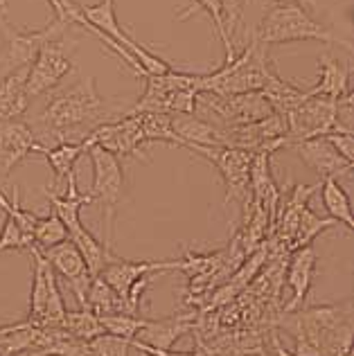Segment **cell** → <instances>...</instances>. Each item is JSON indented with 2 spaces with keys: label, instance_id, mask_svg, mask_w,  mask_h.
Wrapping results in <instances>:
<instances>
[{
  "label": "cell",
  "instance_id": "cell-35",
  "mask_svg": "<svg viewBox=\"0 0 354 356\" xmlns=\"http://www.w3.org/2000/svg\"><path fill=\"white\" fill-rule=\"evenodd\" d=\"M30 246V241L25 239L23 230L18 228V223L7 217L5 214V221H3V228H0V252H7V250H25Z\"/></svg>",
  "mask_w": 354,
  "mask_h": 356
},
{
  "label": "cell",
  "instance_id": "cell-24",
  "mask_svg": "<svg viewBox=\"0 0 354 356\" xmlns=\"http://www.w3.org/2000/svg\"><path fill=\"white\" fill-rule=\"evenodd\" d=\"M68 239L81 252V257H83V261H86V268H88L90 277H97L102 273V268L106 266V261H108L111 252H113V250H111L106 243H102L86 226H83V223H79L77 228H72L68 232Z\"/></svg>",
  "mask_w": 354,
  "mask_h": 356
},
{
  "label": "cell",
  "instance_id": "cell-13",
  "mask_svg": "<svg viewBox=\"0 0 354 356\" xmlns=\"http://www.w3.org/2000/svg\"><path fill=\"white\" fill-rule=\"evenodd\" d=\"M41 252H43V257L50 261L54 273L61 275L68 282L70 291L74 293V298H77V302L86 309V291H88V284L92 277L88 273L86 261H83L77 246H74L70 239H66L61 243H54L50 248H43Z\"/></svg>",
  "mask_w": 354,
  "mask_h": 356
},
{
  "label": "cell",
  "instance_id": "cell-27",
  "mask_svg": "<svg viewBox=\"0 0 354 356\" xmlns=\"http://www.w3.org/2000/svg\"><path fill=\"white\" fill-rule=\"evenodd\" d=\"M192 3L194 5H190L188 9H185V12H181L179 18H181V21H183V18H190V16L197 14L199 9H201V12H206L208 18H210V23H212V27H214V32H217L219 41L223 45V50H226V61H230L237 54V50H235V43L230 41V36L226 32V18H223L221 3H219V0H192Z\"/></svg>",
  "mask_w": 354,
  "mask_h": 356
},
{
  "label": "cell",
  "instance_id": "cell-23",
  "mask_svg": "<svg viewBox=\"0 0 354 356\" xmlns=\"http://www.w3.org/2000/svg\"><path fill=\"white\" fill-rule=\"evenodd\" d=\"M92 145L90 136H86L83 140H77V143H59L57 147H45V145H39L36 147V154H41L48 165L52 167L54 172V185L63 183V178H66L70 172H74V165L77 161L88 152V147Z\"/></svg>",
  "mask_w": 354,
  "mask_h": 356
},
{
  "label": "cell",
  "instance_id": "cell-30",
  "mask_svg": "<svg viewBox=\"0 0 354 356\" xmlns=\"http://www.w3.org/2000/svg\"><path fill=\"white\" fill-rule=\"evenodd\" d=\"M337 226V221L334 219H321L319 214H314L309 208H305L300 212V219H298V226H296V232L291 241H289V248L296 250V248H303V246H309V243L321 235V232H325L328 228Z\"/></svg>",
  "mask_w": 354,
  "mask_h": 356
},
{
  "label": "cell",
  "instance_id": "cell-37",
  "mask_svg": "<svg viewBox=\"0 0 354 356\" xmlns=\"http://www.w3.org/2000/svg\"><path fill=\"white\" fill-rule=\"evenodd\" d=\"M334 145V149L346 158L348 163L354 165V134H343V131H330L328 136H325Z\"/></svg>",
  "mask_w": 354,
  "mask_h": 356
},
{
  "label": "cell",
  "instance_id": "cell-33",
  "mask_svg": "<svg viewBox=\"0 0 354 356\" xmlns=\"http://www.w3.org/2000/svg\"><path fill=\"white\" fill-rule=\"evenodd\" d=\"M99 323H102V327H104V332L122 336V339L131 341L147 325V318H140L136 314H127V312H113V314H102Z\"/></svg>",
  "mask_w": 354,
  "mask_h": 356
},
{
  "label": "cell",
  "instance_id": "cell-28",
  "mask_svg": "<svg viewBox=\"0 0 354 356\" xmlns=\"http://www.w3.org/2000/svg\"><path fill=\"white\" fill-rule=\"evenodd\" d=\"M86 309L95 312L97 316H102V314H113V312H127L124 300L120 298L99 275L92 277L90 284H88V291H86Z\"/></svg>",
  "mask_w": 354,
  "mask_h": 356
},
{
  "label": "cell",
  "instance_id": "cell-6",
  "mask_svg": "<svg viewBox=\"0 0 354 356\" xmlns=\"http://www.w3.org/2000/svg\"><path fill=\"white\" fill-rule=\"evenodd\" d=\"M90 163H92V185H90V196L92 203H102L104 208V219H106V246L111 248V237H113V219H115V208L120 205L124 196V170L122 163L115 154L106 152L104 147L92 143L88 147Z\"/></svg>",
  "mask_w": 354,
  "mask_h": 356
},
{
  "label": "cell",
  "instance_id": "cell-9",
  "mask_svg": "<svg viewBox=\"0 0 354 356\" xmlns=\"http://www.w3.org/2000/svg\"><path fill=\"white\" fill-rule=\"evenodd\" d=\"M79 12L92 27H95V30L104 32L106 36H111V39L118 41L120 45H124V48L134 54V57L138 59V63H140L149 74H165V72L172 70L170 61L156 57L154 52L143 48L140 43H136L131 36L118 25L115 0H99L97 5H79Z\"/></svg>",
  "mask_w": 354,
  "mask_h": 356
},
{
  "label": "cell",
  "instance_id": "cell-12",
  "mask_svg": "<svg viewBox=\"0 0 354 356\" xmlns=\"http://www.w3.org/2000/svg\"><path fill=\"white\" fill-rule=\"evenodd\" d=\"M88 136L92 143L104 147L106 152L115 154L118 158L138 156L147 161V154L143 152L147 140L143 136L140 115L138 113H127L118 122H102V124H97Z\"/></svg>",
  "mask_w": 354,
  "mask_h": 356
},
{
  "label": "cell",
  "instance_id": "cell-5",
  "mask_svg": "<svg viewBox=\"0 0 354 356\" xmlns=\"http://www.w3.org/2000/svg\"><path fill=\"white\" fill-rule=\"evenodd\" d=\"M32 257V289H30V318L39 327H61L66 316V305L57 284V273L52 270L50 261L43 252L30 243L25 248Z\"/></svg>",
  "mask_w": 354,
  "mask_h": 356
},
{
  "label": "cell",
  "instance_id": "cell-32",
  "mask_svg": "<svg viewBox=\"0 0 354 356\" xmlns=\"http://www.w3.org/2000/svg\"><path fill=\"white\" fill-rule=\"evenodd\" d=\"M66 239H68V230L52 210L45 214V217H36L34 230H32V241L36 248H41V250L50 248L54 243H61Z\"/></svg>",
  "mask_w": 354,
  "mask_h": 356
},
{
  "label": "cell",
  "instance_id": "cell-36",
  "mask_svg": "<svg viewBox=\"0 0 354 356\" xmlns=\"http://www.w3.org/2000/svg\"><path fill=\"white\" fill-rule=\"evenodd\" d=\"M223 9V18H226V32L230 36V41L235 43V32L244 16V0H219Z\"/></svg>",
  "mask_w": 354,
  "mask_h": 356
},
{
  "label": "cell",
  "instance_id": "cell-7",
  "mask_svg": "<svg viewBox=\"0 0 354 356\" xmlns=\"http://www.w3.org/2000/svg\"><path fill=\"white\" fill-rule=\"evenodd\" d=\"M70 23L61 21V18L54 16V21L48 23L41 30H32V32H23L16 30L14 25L5 23L0 27L3 32V50H0V68L3 72L23 68V65H30L36 57V52L41 50V45L50 39H59L68 32Z\"/></svg>",
  "mask_w": 354,
  "mask_h": 356
},
{
  "label": "cell",
  "instance_id": "cell-11",
  "mask_svg": "<svg viewBox=\"0 0 354 356\" xmlns=\"http://www.w3.org/2000/svg\"><path fill=\"white\" fill-rule=\"evenodd\" d=\"M190 152L199 154L217 167V172L223 178L226 185V205L232 201L246 203V192H248V172H250V161H253V152L239 147H201L192 145Z\"/></svg>",
  "mask_w": 354,
  "mask_h": 356
},
{
  "label": "cell",
  "instance_id": "cell-31",
  "mask_svg": "<svg viewBox=\"0 0 354 356\" xmlns=\"http://www.w3.org/2000/svg\"><path fill=\"white\" fill-rule=\"evenodd\" d=\"M140 115L143 136L149 143H167V145H179L185 147V143L174 134L172 122L167 113H138Z\"/></svg>",
  "mask_w": 354,
  "mask_h": 356
},
{
  "label": "cell",
  "instance_id": "cell-39",
  "mask_svg": "<svg viewBox=\"0 0 354 356\" xmlns=\"http://www.w3.org/2000/svg\"><path fill=\"white\" fill-rule=\"evenodd\" d=\"M192 356H208V352L203 350V345H201V341H197V348L192 350Z\"/></svg>",
  "mask_w": 354,
  "mask_h": 356
},
{
  "label": "cell",
  "instance_id": "cell-42",
  "mask_svg": "<svg viewBox=\"0 0 354 356\" xmlns=\"http://www.w3.org/2000/svg\"><path fill=\"white\" fill-rule=\"evenodd\" d=\"M244 5H246V0H244Z\"/></svg>",
  "mask_w": 354,
  "mask_h": 356
},
{
  "label": "cell",
  "instance_id": "cell-14",
  "mask_svg": "<svg viewBox=\"0 0 354 356\" xmlns=\"http://www.w3.org/2000/svg\"><path fill=\"white\" fill-rule=\"evenodd\" d=\"M41 143L34 129L21 120H0V183H5L12 172L27 156L36 152Z\"/></svg>",
  "mask_w": 354,
  "mask_h": 356
},
{
  "label": "cell",
  "instance_id": "cell-34",
  "mask_svg": "<svg viewBox=\"0 0 354 356\" xmlns=\"http://www.w3.org/2000/svg\"><path fill=\"white\" fill-rule=\"evenodd\" d=\"M88 348L92 356H129V352H131V341L104 332L95 336L92 341H88Z\"/></svg>",
  "mask_w": 354,
  "mask_h": 356
},
{
  "label": "cell",
  "instance_id": "cell-21",
  "mask_svg": "<svg viewBox=\"0 0 354 356\" xmlns=\"http://www.w3.org/2000/svg\"><path fill=\"white\" fill-rule=\"evenodd\" d=\"M66 183H68L66 194L59 196V194H54L52 190H43V194L48 196L52 212L63 221V226H66V230L70 232L72 228H77L81 223V210L92 203V196L90 194H81L77 190V178H74V172H70L66 176Z\"/></svg>",
  "mask_w": 354,
  "mask_h": 356
},
{
  "label": "cell",
  "instance_id": "cell-10",
  "mask_svg": "<svg viewBox=\"0 0 354 356\" xmlns=\"http://www.w3.org/2000/svg\"><path fill=\"white\" fill-rule=\"evenodd\" d=\"M284 118L289 147H293L296 143L307 138L328 136L330 131H334V122H337V99L307 95Z\"/></svg>",
  "mask_w": 354,
  "mask_h": 356
},
{
  "label": "cell",
  "instance_id": "cell-16",
  "mask_svg": "<svg viewBox=\"0 0 354 356\" xmlns=\"http://www.w3.org/2000/svg\"><path fill=\"white\" fill-rule=\"evenodd\" d=\"M293 149H296V154L300 156V161L309 167L312 172H316L323 178L325 176L341 178V176L352 174V163H348L325 136L300 140V143L293 145Z\"/></svg>",
  "mask_w": 354,
  "mask_h": 356
},
{
  "label": "cell",
  "instance_id": "cell-29",
  "mask_svg": "<svg viewBox=\"0 0 354 356\" xmlns=\"http://www.w3.org/2000/svg\"><path fill=\"white\" fill-rule=\"evenodd\" d=\"M61 327L66 330L70 336L79 341H92L95 336L104 334V327L99 323V316L90 309H81V312H66L61 321Z\"/></svg>",
  "mask_w": 354,
  "mask_h": 356
},
{
  "label": "cell",
  "instance_id": "cell-40",
  "mask_svg": "<svg viewBox=\"0 0 354 356\" xmlns=\"http://www.w3.org/2000/svg\"><path fill=\"white\" fill-rule=\"evenodd\" d=\"M273 3H296V5H303L305 0H273Z\"/></svg>",
  "mask_w": 354,
  "mask_h": 356
},
{
  "label": "cell",
  "instance_id": "cell-18",
  "mask_svg": "<svg viewBox=\"0 0 354 356\" xmlns=\"http://www.w3.org/2000/svg\"><path fill=\"white\" fill-rule=\"evenodd\" d=\"M170 122L174 134L179 136L185 147L201 145V147H226L223 129L214 122H208L199 113H170Z\"/></svg>",
  "mask_w": 354,
  "mask_h": 356
},
{
  "label": "cell",
  "instance_id": "cell-1",
  "mask_svg": "<svg viewBox=\"0 0 354 356\" xmlns=\"http://www.w3.org/2000/svg\"><path fill=\"white\" fill-rule=\"evenodd\" d=\"M108 111L102 95L97 92L95 77L79 79L74 86L52 95L48 106L36 120L39 134L34 131L36 140L45 145L48 140L54 143H70V136H79L83 140L92 129L106 122Z\"/></svg>",
  "mask_w": 354,
  "mask_h": 356
},
{
  "label": "cell",
  "instance_id": "cell-41",
  "mask_svg": "<svg viewBox=\"0 0 354 356\" xmlns=\"http://www.w3.org/2000/svg\"><path fill=\"white\" fill-rule=\"evenodd\" d=\"M0 356H9L7 352H3V350H0Z\"/></svg>",
  "mask_w": 354,
  "mask_h": 356
},
{
  "label": "cell",
  "instance_id": "cell-8",
  "mask_svg": "<svg viewBox=\"0 0 354 356\" xmlns=\"http://www.w3.org/2000/svg\"><path fill=\"white\" fill-rule=\"evenodd\" d=\"M72 45L74 43L66 41V34L41 45V50L36 52L34 61L30 63V72H27V95H30V99L54 90L61 83V79L72 70Z\"/></svg>",
  "mask_w": 354,
  "mask_h": 356
},
{
  "label": "cell",
  "instance_id": "cell-22",
  "mask_svg": "<svg viewBox=\"0 0 354 356\" xmlns=\"http://www.w3.org/2000/svg\"><path fill=\"white\" fill-rule=\"evenodd\" d=\"M194 330L192 316H176V318H163V321H147V325L136 336L138 341L158 350H172L174 343L181 339L183 334Z\"/></svg>",
  "mask_w": 354,
  "mask_h": 356
},
{
  "label": "cell",
  "instance_id": "cell-3",
  "mask_svg": "<svg viewBox=\"0 0 354 356\" xmlns=\"http://www.w3.org/2000/svg\"><path fill=\"white\" fill-rule=\"evenodd\" d=\"M264 45L273 43H291V41H321L330 45H339L352 52V43L348 39H341L319 21H314L309 12L303 5L296 3H275L264 14L262 23L253 32Z\"/></svg>",
  "mask_w": 354,
  "mask_h": 356
},
{
  "label": "cell",
  "instance_id": "cell-25",
  "mask_svg": "<svg viewBox=\"0 0 354 356\" xmlns=\"http://www.w3.org/2000/svg\"><path fill=\"white\" fill-rule=\"evenodd\" d=\"M321 199H323V208H325V212H328L330 219H334L337 223H343L348 230H354L350 196H348L346 190H343L339 178H334V176H325L323 178Z\"/></svg>",
  "mask_w": 354,
  "mask_h": 356
},
{
  "label": "cell",
  "instance_id": "cell-2",
  "mask_svg": "<svg viewBox=\"0 0 354 356\" xmlns=\"http://www.w3.org/2000/svg\"><path fill=\"white\" fill-rule=\"evenodd\" d=\"M275 72L268 59V45L253 34L244 50L214 72H199V92L212 95H239L262 90Z\"/></svg>",
  "mask_w": 354,
  "mask_h": 356
},
{
  "label": "cell",
  "instance_id": "cell-26",
  "mask_svg": "<svg viewBox=\"0 0 354 356\" xmlns=\"http://www.w3.org/2000/svg\"><path fill=\"white\" fill-rule=\"evenodd\" d=\"M316 190H319L316 185H296L284 199L280 196L277 210H280V235L284 237V241H291L296 226H298V219H300V212L307 208L309 196Z\"/></svg>",
  "mask_w": 354,
  "mask_h": 356
},
{
  "label": "cell",
  "instance_id": "cell-43",
  "mask_svg": "<svg viewBox=\"0 0 354 356\" xmlns=\"http://www.w3.org/2000/svg\"><path fill=\"white\" fill-rule=\"evenodd\" d=\"M143 356H147V354H143Z\"/></svg>",
  "mask_w": 354,
  "mask_h": 356
},
{
  "label": "cell",
  "instance_id": "cell-38",
  "mask_svg": "<svg viewBox=\"0 0 354 356\" xmlns=\"http://www.w3.org/2000/svg\"><path fill=\"white\" fill-rule=\"evenodd\" d=\"M21 325H23V321H21V323H7V325H0V345H3L7 336L12 334L14 330H18V327H21Z\"/></svg>",
  "mask_w": 354,
  "mask_h": 356
},
{
  "label": "cell",
  "instance_id": "cell-19",
  "mask_svg": "<svg viewBox=\"0 0 354 356\" xmlns=\"http://www.w3.org/2000/svg\"><path fill=\"white\" fill-rule=\"evenodd\" d=\"M27 72L30 65H23L5 72V77L0 79V120H21L27 113Z\"/></svg>",
  "mask_w": 354,
  "mask_h": 356
},
{
  "label": "cell",
  "instance_id": "cell-4",
  "mask_svg": "<svg viewBox=\"0 0 354 356\" xmlns=\"http://www.w3.org/2000/svg\"><path fill=\"white\" fill-rule=\"evenodd\" d=\"M145 95L129 113H194L199 97V72L170 70L145 74Z\"/></svg>",
  "mask_w": 354,
  "mask_h": 356
},
{
  "label": "cell",
  "instance_id": "cell-17",
  "mask_svg": "<svg viewBox=\"0 0 354 356\" xmlns=\"http://www.w3.org/2000/svg\"><path fill=\"white\" fill-rule=\"evenodd\" d=\"M316 264H319V255L316 250L309 246H303V248H296L291 259H289V268H287V282L291 286V302L284 307L287 314L296 312L300 309L307 293H309L312 282H314V273H316Z\"/></svg>",
  "mask_w": 354,
  "mask_h": 356
},
{
  "label": "cell",
  "instance_id": "cell-20",
  "mask_svg": "<svg viewBox=\"0 0 354 356\" xmlns=\"http://www.w3.org/2000/svg\"><path fill=\"white\" fill-rule=\"evenodd\" d=\"M319 72H321L319 83L312 86L309 90H305L307 95L339 99L350 92V72H352L350 61L343 63L339 59L330 57V54H323L319 59Z\"/></svg>",
  "mask_w": 354,
  "mask_h": 356
},
{
  "label": "cell",
  "instance_id": "cell-44",
  "mask_svg": "<svg viewBox=\"0 0 354 356\" xmlns=\"http://www.w3.org/2000/svg\"><path fill=\"white\" fill-rule=\"evenodd\" d=\"M140 356H143V354H140Z\"/></svg>",
  "mask_w": 354,
  "mask_h": 356
},
{
  "label": "cell",
  "instance_id": "cell-15",
  "mask_svg": "<svg viewBox=\"0 0 354 356\" xmlns=\"http://www.w3.org/2000/svg\"><path fill=\"white\" fill-rule=\"evenodd\" d=\"M174 268H183V261H131V259H122L118 257L115 252H111V257L106 261V266L102 268L99 277L113 289V291L127 300V293L136 280H140L145 275H154V273H165V270H174ZM127 307V302H124ZM129 314V312H127Z\"/></svg>",
  "mask_w": 354,
  "mask_h": 356
}]
</instances>
